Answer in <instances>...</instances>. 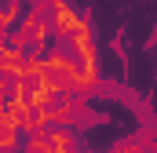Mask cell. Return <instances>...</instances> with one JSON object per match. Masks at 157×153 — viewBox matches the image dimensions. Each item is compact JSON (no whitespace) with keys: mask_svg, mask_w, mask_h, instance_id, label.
I'll return each instance as SVG.
<instances>
[{"mask_svg":"<svg viewBox=\"0 0 157 153\" xmlns=\"http://www.w3.org/2000/svg\"><path fill=\"white\" fill-rule=\"evenodd\" d=\"M18 146H22V128L11 117V110L0 106V153H18Z\"/></svg>","mask_w":157,"mask_h":153,"instance_id":"cell-1","label":"cell"},{"mask_svg":"<svg viewBox=\"0 0 157 153\" xmlns=\"http://www.w3.org/2000/svg\"><path fill=\"white\" fill-rule=\"evenodd\" d=\"M117 153H154V135H150V131L128 135L124 142H117Z\"/></svg>","mask_w":157,"mask_h":153,"instance_id":"cell-2","label":"cell"}]
</instances>
